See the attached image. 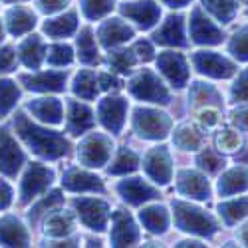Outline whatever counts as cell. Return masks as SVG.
I'll return each mask as SVG.
<instances>
[{
	"label": "cell",
	"instance_id": "bcb514c9",
	"mask_svg": "<svg viewBox=\"0 0 248 248\" xmlns=\"http://www.w3.org/2000/svg\"><path fill=\"white\" fill-rule=\"evenodd\" d=\"M231 99L234 103L238 101H248V68L244 72L238 74V78L234 79V84L231 88Z\"/></svg>",
	"mask_w": 248,
	"mask_h": 248
},
{
	"label": "cell",
	"instance_id": "60d3db41",
	"mask_svg": "<svg viewBox=\"0 0 248 248\" xmlns=\"http://www.w3.org/2000/svg\"><path fill=\"white\" fill-rule=\"evenodd\" d=\"M189 99L193 101V106H215V103L220 99V95L215 90V86L204 84V81H197V84L191 86Z\"/></svg>",
	"mask_w": 248,
	"mask_h": 248
},
{
	"label": "cell",
	"instance_id": "7a4b0ae2",
	"mask_svg": "<svg viewBox=\"0 0 248 248\" xmlns=\"http://www.w3.org/2000/svg\"><path fill=\"white\" fill-rule=\"evenodd\" d=\"M173 218L179 231L197 234V236H213L217 232V220L204 209L187 202V201H173Z\"/></svg>",
	"mask_w": 248,
	"mask_h": 248
},
{
	"label": "cell",
	"instance_id": "8d00e7d4",
	"mask_svg": "<svg viewBox=\"0 0 248 248\" xmlns=\"http://www.w3.org/2000/svg\"><path fill=\"white\" fill-rule=\"evenodd\" d=\"M201 2H202V8L215 20L226 24L236 16L240 0H201Z\"/></svg>",
	"mask_w": 248,
	"mask_h": 248
},
{
	"label": "cell",
	"instance_id": "2e32d148",
	"mask_svg": "<svg viewBox=\"0 0 248 248\" xmlns=\"http://www.w3.org/2000/svg\"><path fill=\"white\" fill-rule=\"evenodd\" d=\"M117 193L127 204H133V206L155 201L159 197V191L149 181L141 179V177H129V179L119 181L117 183Z\"/></svg>",
	"mask_w": 248,
	"mask_h": 248
},
{
	"label": "cell",
	"instance_id": "d6a6232c",
	"mask_svg": "<svg viewBox=\"0 0 248 248\" xmlns=\"http://www.w3.org/2000/svg\"><path fill=\"white\" fill-rule=\"evenodd\" d=\"M173 141L175 145L183 151H197L202 145V131L195 125V123H183L173 131Z\"/></svg>",
	"mask_w": 248,
	"mask_h": 248
},
{
	"label": "cell",
	"instance_id": "9c48e42d",
	"mask_svg": "<svg viewBox=\"0 0 248 248\" xmlns=\"http://www.w3.org/2000/svg\"><path fill=\"white\" fill-rule=\"evenodd\" d=\"M157 68H159L161 76L167 79L173 88L181 90L189 84V78H191L189 62L181 52H175V50L161 52L157 58Z\"/></svg>",
	"mask_w": 248,
	"mask_h": 248
},
{
	"label": "cell",
	"instance_id": "5bb4252c",
	"mask_svg": "<svg viewBox=\"0 0 248 248\" xmlns=\"http://www.w3.org/2000/svg\"><path fill=\"white\" fill-rule=\"evenodd\" d=\"M20 84L32 92L48 93V92H64L68 81V70H46L36 74H20Z\"/></svg>",
	"mask_w": 248,
	"mask_h": 248
},
{
	"label": "cell",
	"instance_id": "b9f144b4",
	"mask_svg": "<svg viewBox=\"0 0 248 248\" xmlns=\"http://www.w3.org/2000/svg\"><path fill=\"white\" fill-rule=\"evenodd\" d=\"M197 165L199 169L204 171L206 175H217L218 171H222V167L226 165L224 157L220 151H215V149H202L199 155H197Z\"/></svg>",
	"mask_w": 248,
	"mask_h": 248
},
{
	"label": "cell",
	"instance_id": "6da1fadb",
	"mask_svg": "<svg viewBox=\"0 0 248 248\" xmlns=\"http://www.w3.org/2000/svg\"><path fill=\"white\" fill-rule=\"evenodd\" d=\"M14 129H16V137L34 155L42 159H60L68 155L70 151V141L64 137V133L38 125V123L30 121L26 113L14 115Z\"/></svg>",
	"mask_w": 248,
	"mask_h": 248
},
{
	"label": "cell",
	"instance_id": "db71d44e",
	"mask_svg": "<svg viewBox=\"0 0 248 248\" xmlns=\"http://www.w3.org/2000/svg\"><path fill=\"white\" fill-rule=\"evenodd\" d=\"M231 121H232V125H234L236 129L248 131V108H240V109H236V111L232 113Z\"/></svg>",
	"mask_w": 248,
	"mask_h": 248
},
{
	"label": "cell",
	"instance_id": "4fadbf2b",
	"mask_svg": "<svg viewBox=\"0 0 248 248\" xmlns=\"http://www.w3.org/2000/svg\"><path fill=\"white\" fill-rule=\"evenodd\" d=\"M127 108H129V103L125 97H119V95L103 97L97 103V119L108 131L119 133L123 129V125H125Z\"/></svg>",
	"mask_w": 248,
	"mask_h": 248
},
{
	"label": "cell",
	"instance_id": "4dcf8cb0",
	"mask_svg": "<svg viewBox=\"0 0 248 248\" xmlns=\"http://www.w3.org/2000/svg\"><path fill=\"white\" fill-rule=\"evenodd\" d=\"M139 220L151 234H163L169 229V211L163 204H149L139 211Z\"/></svg>",
	"mask_w": 248,
	"mask_h": 248
},
{
	"label": "cell",
	"instance_id": "f5cc1de1",
	"mask_svg": "<svg viewBox=\"0 0 248 248\" xmlns=\"http://www.w3.org/2000/svg\"><path fill=\"white\" fill-rule=\"evenodd\" d=\"M12 199H14V191L10 187V183L0 177V211L8 209V206L12 204Z\"/></svg>",
	"mask_w": 248,
	"mask_h": 248
},
{
	"label": "cell",
	"instance_id": "f1b7e54d",
	"mask_svg": "<svg viewBox=\"0 0 248 248\" xmlns=\"http://www.w3.org/2000/svg\"><path fill=\"white\" fill-rule=\"evenodd\" d=\"M36 12L28 6H12L6 10V26L14 38H20L36 28Z\"/></svg>",
	"mask_w": 248,
	"mask_h": 248
},
{
	"label": "cell",
	"instance_id": "680465c9",
	"mask_svg": "<svg viewBox=\"0 0 248 248\" xmlns=\"http://www.w3.org/2000/svg\"><path fill=\"white\" fill-rule=\"evenodd\" d=\"M2 40H4V26L0 22V44H2Z\"/></svg>",
	"mask_w": 248,
	"mask_h": 248
},
{
	"label": "cell",
	"instance_id": "ffe728a7",
	"mask_svg": "<svg viewBox=\"0 0 248 248\" xmlns=\"http://www.w3.org/2000/svg\"><path fill=\"white\" fill-rule=\"evenodd\" d=\"M68 115H66V129L70 135H84L86 131L95 127V113L90 106L76 99H68L66 103Z\"/></svg>",
	"mask_w": 248,
	"mask_h": 248
},
{
	"label": "cell",
	"instance_id": "836d02e7",
	"mask_svg": "<svg viewBox=\"0 0 248 248\" xmlns=\"http://www.w3.org/2000/svg\"><path fill=\"white\" fill-rule=\"evenodd\" d=\"M218 213L224 224H236L248 217V197H238V199H229L218 204Z\"/></svg>",
	"mask_w": 248,
	"mask_h": 248
},
{
	"label": "cell",
	"instance_id": "91938a15",
	"mask_svg": "<svg viewBox=\"0 0 248 248\" xmlns=\"http://www.w3.org/2000/svg\"><path fill=\"white\" fill-rule=\"evenodd\" d=\"M2 2H6V4H14V2H22V0H2Z\"/></svg>",
	"mask_w": 248,
	"mask_h": 248
},
{
	"label": "cell",
	"instance_id": "681fc988",
	"mask_svg": "<svg viewBox=\"0 0 248 248\" xmlns=\"http://www.w3.org/2000/svg\"><path fill=\"white\" fill-rule=\"evenodd\" d=\"M97 84H99V90H106V92L121 88V81L113 72H99L97 74Z\"/></svg>",
	"mask_w": 248,
	"mask_h": 248
},
{
	"label": "cell",
	"instance_id": "30bf717a",
	"mask_svg": "<svg viewBox=\"0 0 248 248\" xmlns=\"http://www.w3.org/2000/svg\"><path fill=\"white\" fill-rule=\"evenodd\" d=\"M189 34L195 44L201 46H217L224 40L222 30L217 26V22L206 16L202 6H195L191 10V22H189Z\"/></svg>",
	"mask_w": 248,
	"mask_h": 248
},
{
	"label": "cell",
	"instance_id": "277c9868",
	"mask_svg": "<svg viewBox=\"0 0 248 248\" xmlns=\"http://www.w3.org/2000/svg\"><path fill=\"white\" fill-rule=\"evenodd\" d=\"M54 183V171L42 163H28L18 187L20 204H30L40 195H44Z\"/></svg>",
	"mask_w": 248,
	"mask_h": 248
},
{
	"label": "cell",
	"instance_id": "52a82bcc",
	"mask_svg": "<svg viewBox=\"0 0 248 248\" xmlns=\"http://www.w3.org/2000/svg\"><path fill=\"white\" fill-rule=\"evenodd\" d=\"M76 215L79 218V222L88 226L90 231H106V226L111 218V209L109 204L103 199H95V197H79L72 201Z\"/></svg>",
	"mask_w": 248,
	"mask_h": 248
},
{
	"label": "cell",
	"instance_id": "e575fe53",
	"mask_svg": "<svg viewBox=\"0 0 248 248\" xmlns=\"http://www.w3.org/2000/svg\"><path fill=\"white\" fill-rule=\"evenodd\" d=\"M60 204H64V195H62V191H50L48 195H40L36 199V202L30 206L28 220L36 222L40 218H44L52 209H56V206H60Z\"/></svg>",
	"mask_w": 248,
	"mask_h": 248
},
{
	"label": "cell",
	"instance_id": "f35d334b",
	"mask_svg": "<svg viewBox=\"0 0 248 248\" xmlns=\"http://www.w3.org/2000/svg\"><path fill=\"white\" fill-rule=\"evenodd\" d=\"M106 62L109 64L111 72L129 74V72L133 70V66L137 64V58H135V54H133L131 48H119V50L109 48V54H108Z\"/></svg>",
	"mask_w": 248,
	"mask_h": 248
},
{
	"label": "cell",
	"instance_id": "f907efd6",
	"mask_svg": "<svg viewBox=\"0 0 248 248\" xmlns=\"http://www.w3.org/2000/svg\"><path fill=\"white\" fill-rule=\"evenodd\" d=\"M133 54H135V58H137V62L139 60H143V62H147V60H151L153 58V44L149 42V40H137V42L133 44Z\"/></svg>",
	"mask_w": 248,
	"mask_h": 248
},
{
	"label": "cell",
	"instance_id": "ab89813d",
	"mask_svg": "<svg viewBox=\"0 0 248 248\" xmlns=\"http://www.w3.org/2000/svg\"><path fill=\"white\" fill-rule=\"evenodd\" d=\"M46 64L54 66V68H64V66H70L74 62V50L70 44H64V42H56V44H50L46 48Z\"/></svg>",
	"mask_w": 248,
	"mask_h": 248
},
{
	"label": "cell",
	"instance_id": "8992f818",
	"mask_svg": "<svg viewBox=\"0 0 248 248\" xmlns=\"http://www.w3.org/2000/svg\"><path fill=\"white\" fill-rule=\"evenodd\" d=\"M127 90L133 97L149 103H167L169 101V90L163 84V79L149 68L139 70L127 84Z\"/></svg>",
	"mask_w": 248,
	"mask_h": 248
},
{
	"label": "cell",
	"instance_id": "7402d4cb",
	"mask_svg": "<svg viewBox=\"0 0 248 248\" xmlns=\"http://www.w3.org/2000/svg\"><path fill=\"white\" fill-rule=\"evenodd\" d=\"M135 30L133 26H129L127 22H123L121 18H109L106 22H101V26L97 28V38L103 48H115L123 42H129L133 38Z\"/></svg>",
	"mask_w": 248,
	"mask_h": 248
},
{
	"label": "cell",
	"instance_id": "603a6c76",
	"mask_svg": "<svg viewBox=\"0 0 248 248\" xmlns=\"http://www.w3.org/2000/svg\"><path fill=\"white\" fill-rule=\"evenodd\" d=\"M40 123L46 125H60L64 121V103L58 97H38L32 99L26 108Z\"/></svg>",
	"mask_w": 248,
	"mask_h": 248
},
{
	"label": "cell",
	"instance_id": "5b68a950",
	"mask_svg": "<svg viewBox=\"0 0 248 248\" xmlns=\"http://www.w3.org/2000/svg\"><path fill=\"white\" fill-rule=\"evenodd\" d=\"M113 155V141L106 133H88L78 145V159L84 167H103L108 165Z\"/></svg>",
	"mask_w": 248,
	"mask_h": 248
},
{
	"label": "cell",
	"instance_id": "ba28073f",
	"mask_svg": "<svg viewBox=\"0 0 248 248\" xmlns=\"http://www.w3.org/2000/svg\"><path fill=\"white\" fill-rule=\"evenodd\" d=\"M191 62L199 74L213 79H229L236 74V64L226 56L211 50H199L191 56Z\"/></svg>",
	"mask_w": 248,
	"mask_h": 248
},
{
	"label": "cell",
	"instance_id": "cb8c5ba5",
	"mask_svg": "<svg viewBox=\"0 0 248 248\" xmlns=\"http://www.w3.org/2000/svg\"><path fill=\"white\" fill-rule=\"evenodd\" d=\"M46 48H48V44L44 42V38L38 34H32V36H26V40H22V42L18 44L16 56L20 58V62H22L26 68L38 70L46 60Z\"/></svg>",
	"mask_w": 248,
	"mask_h": 248
},
{
	"label": "cell",
	"instance_id": "83f0119b",
	"mask_svg": "<svg viewBox=\"0 0 248 248\" xmlns=\"http://www.w3.org/2000/svg\"><path fill=\"white\" fill-rule=\"evenodd\" d=\"M242 191H248V165H236L220 175L217 183V193L220 197H232Z\"/></svg>",
	"mask_w": 248,
	"mask_h": 248
},
{
	"label": "cell",
	"instance_id": "6f0895ef",
	"mask_svg": "<svg viewBox=\"0 0 248 248\" xmlns=\"http://www.w3.org/2000/svg\"><path fill=\"white\" fill-rule=\"evenodd\" d=\"M177 246H202L201 240H181Z\"/></svg>",
	"mask_w": 248,
	"mask_h": 248
},
{
	"label": "cell",
	"instance_id": "44dd1931",
	"mask_svg": "<svg viewBox=\"0 0 248 248\" xmlns=\"http://www.w3.org/2000/svg\"><path fill=\"white\" fill-rule=\"evenodd\" d=\"M153 42L161 46H187V38H185V18L181 14H171L167 20L153 32Z\"/></svg>",
	"mask_w": 248,
	"mask_h": 248
},
{
	"label": "cell",
	"instance_id": "11a10c76",
	"mask_svg": "<svg viewBox=\"0 0 248 248\" xmlns=\"http://www.w3.org/2000/svg\"><path fill=\"white\" fill-rule=\"evenodd\" d=\"M161 2L171 6V8H183V6H189L191 0H161Z\"/></svg>",
	"mask_w": 248,
	"mask_h": 248
},
{
	"label": "cell",
	"instance_id": "1f68e13d",
	"mask_svg": "<svg viewBox=\"0 0 248 248\" xmlns=\"http://www.w3.org/2000/svg\"><path fill=\"white\" fill-rule=\"evenodd\" d=\"M72 92L79 99L93 101L99 93V84H97V74L93 70H79L72 81Z\"/></svg>",
	"mask_w": 248,
	"mask_h": 248
},
{
	"label": "cell",
	"instance_id": "e0dca14e",
	"mask_svg": "<svg viewBox=\"0 0 248 248\" xmlns=\"http://www.w3.org/2000/svg\"><path fill=\"white\" fill-rule=\"evenodd\" d=\"M139 240H141V232L133 217L125 211H115L111 215V232H109L111 246H133Z\"/></svg>",
	"mask_w": 248,
	"mask_h": 248
},
{
	"label": "cell",
	"instance_id": "f546056e",
	"mask_svg": "<svg viewBox=\"0 0 248 248\" xmlns=\"http://www.w3.org/2000/svg\"><path fill=\"white\" fill-rule=\"evenodd\" d=\"M76 48H78V58H79L81 64H86V66L99 64V48H97L95 32L92 26H84L78 32Z\"/></svg>",
	"mask_w": 248,
	"mask_h": 248
},
{
	"label": "cell",
	"instance_id": "d590c367",
	"mask_svg": "<svg viewBox=\"0 0 248 248\" xmlns=\"http://www.w3.org/2000/svg\"><path fill=\"white\" fill-rule=\"evenodd\" d=\"M137 167H139V155L129 147H121L113 155L109 167H108V173L109 175H127V173H133Z\"/></svg>",
	"mask_w": 248,
	"mask_h": 248
},
{
	"label": "cell",
	"instance_id": "7c38bea8",
	"mask_svg": "<svg viewBox=\"0 0 248 248\" xmlns=\"http://www.w3.org/2000/svg\"><path fill=\"white\" fill-rule=\"evenodd\" d=\"M143 171L155 185H167L173 179V159L167 147H153L143 157Z\"/></svg>",
	"mask_w": 248,
	"mask_h": 248
},
{
	"label": "cell",
	"instance_id": "7dc6e473",
	"mask_svg": "<svg viewBox=\"0 0 248 248\" xmlns=\"http://www.w3.org/2000/svg\"><path fill=\"white\" fill-rule=\"evenodd\" d=\"M18 68V56L16 48L12 46H2L0 48V74H10Z\"/></svg>",
	"mask_w": 248,
	"mask_h": 248
},
{
	"label": "cell",
	"instance_id": "c3c4849f",
	"mask_svg": "<svg viewBox=\"0 0 248 248\" xmlns=\"http://www.w3.org/2000/svg\"><path fill=\"white\" fill-rule=\"evenodd\" d=\"M197 119H199L201 125H204V127H215L217 123L220 121V113H218V109L215 106H204L202 109H199Z\"/></svg>",
	"mask_w": 248,
	"mask_h": 248
},
{
	"label": "cell",
	"instance_id": "d4e9b609",
	"mask_svg": "<svg viewBox=\"0 0 248 248\" xmlns=\"http://www.w3.org/2000/svg\"><path fill=\"white\" fill-rule=\"evenodd\" d=\"M42 226H44V234H48L50 238H66L74 232L76 217L72 211H62L60 206H56L44 217Z\"/></svg>",
	"mask_w": 248,
	"mask_h": 248
},
{
	"label": "cell",
	"instance_id": "74e56055",
	"mask_svg": "<svg viewBox=\"0 0 248 248\" xmlns=\"http://www.w3.org/2000/svg\"><path fill=\"white\" fill-rule=\"evenodd\" d=\"M20 95H22V90L14 79L0 78V117L8 115L16 108Z\"/></svg>",
	"mask_w": 248,
	"mask_h": 248
},
{
	"label": "cell",
	"instance_id": "4316f807",
	"mask_svg": "<svg viewBox=\"0 0 248 248\" xmlns=\"http://www.w3.org/2000/svg\"><path fill=\"white\" fill-rule=\"evenodd\" d=\"M79 28V16L78 10H68L56 18H50L42 24V32L52 40H62L76 34Z\"/></svg>",
	"mask_w": 248,
	"mask_h": 248
},
{
	"label": "cell",
	"instance_id": "8fae6325",
	"mask_svg": "<svg viewBox=\"0 0 248 248\" xmlns=\"http://www.w3.org/2000/svg\"><path fill=\"white\" fill-rule=\"evenodd\" d=\"M24 163L26 155L18 139L8 129H0V173L12 179L20 173Z\"/></svg>",
	"mask_w": 248,
	"mask_h": 248
},
{
	"label": "cell",
	"instance_id": "3957f363",
	"mask_svg": "<svg viewBox=\"0 0 248 248\" xmlns=\"http://www.w3.org/2000/svg\"><path fill=\"white\" fill-rule=\"evenodd\" d=\"M133 131L143 137V139H149V141H159V139H165L171 131V125L173 121L171 117L157 109V108H135L133 111Z\"/></svg>",
	"mask_w": 248,
	"mask_h": 248
},
{
	"label": "cell",
	"instance_id": "816d5d0a",
	"mask_svg": "<svg viewBox=\"0 0 248 248\" xmlns=\"http://www.w3.org/2000/svg\"><path fill=\"white\" fill-rule=\"evenodd\" d=\"M36 4H38V10L40 12L54 14V12L64 10L70 4V0H36Z\"/></svg>",
	"mask_w": 248,
	"mask_h": 248
},
{
	"label": "cell",
	"instance_id": "7bdbcfd3",
	"mask_svg": "<svg viewBox=\"0 0 248 248\" xmlns=\"http://www.w3.org/2000/svg\"><path fill=\"white\" fill-rule=\"evenodd\" d=\"M115 8V0H79V10L88 20H99Z\"/></svg>",
	"mask_w": 248,
	"mask_h": 248
},
{
	"label": "cell",
	"instance_id": "ac0fdd59",
	"mask_svg": "<svg viewBox=\"0 0 248 248\" xmlns=\"http://www.w3.org/2000/svg\"><path fill=\"white\" fill-rule=\"evenodd\" d=\"M177 191L179 195L187 197V199H195V201H206L211 197V185L206 175L193 171V169H183L177 173Z\"/></svg>",
	"mask_w": 248,
	"mask_h": 248
},
{
	"label": "cell",
	"instance_id": "f6af8a7d",
	"mask_svg": "<svg viewBox=\"0 0 248 248\" xmlns=\"http://www.w3.org/2000/svg\"><path fill=\"white\" fill-rule=\"evenodd\" d=\"M240 147V135L236 129H222L217 135V149L220 153H234Z\"/></svg>",
	"mask_w": 248,
	"mask_h": 248
},
{
	"label": "cell",
	"instance_id": "9a60e30c",
	"mask_svg": "<svg viewBox=\"0 0 248 248\" xmlns=\"http://www.w3.org/2000/svg\"><path fill=\"white\" fill-rule=\"evenodd\" d=\"M119 12L125 16L127 20L141 28V30H149L155 24H159L161 18V8L153 0H137V2H125L119 6Z\"/></svg>",
	"mask_w": 248,
	"mask_h": 248
},
{
	"label": "cell",
	"instance_id": "ee69618b",
	"mask_svg": "<svg viewBox=\"0 0 248 248\" xmlns=\"http://www.w3.org/2000/svg\"><path fill=\"white\" fill-rule=\"evenodd\" d=\"M229 54L238 62H248V24L238 28L229 40Z\"/></svg>",
	"mask_w": 248,
	"mask_h": 248
},
{
	"label": "cell",
	"instance_id": "484cf974",
	"mask_svg": "<svg viewBox=\"0 0 248 248\" xmlns=\"http://www.w3.org/2000/svg\"><path fill=\"white\" fill-rule=\"evenodd\" d=\"M30 234L18 217L6 215L0 218V246H28Z\"/></svg>",
	"mask_w": 248,
	"mask_h": 248
},
{
	"label": "cell",
	"instance_id": "9f6ffc18",
	"mask_svg": "<svg viewBox=\"0 0 248 248\" xmlns=\"http://www.w3.org/2000/svg\"><path fill=\"white\" fill-rule=\"evenodd\" d=\"M238 240H240L244 246H248V222L240 226V231H238Z\"/></svg>",
	"mask_w": 248,
	"mask_h": 248
},
{
	"label": "cell",
	"instance_id": "d6986e66",
	"mask_svg": "<svg viewBox=\"0 0 248 248\" xmlns=\"http://www.w3.org/2000/svg\"><path fill=\"white\" fill-rule=\"evenodd\" d=\"M62 187L72 193H103L106 191L103 181L95 173H90L79 167H70L64 171V175H62Z\"/></svg>",
	"mask_w": 248,
	"mask_h": 248
}]
</instances>
